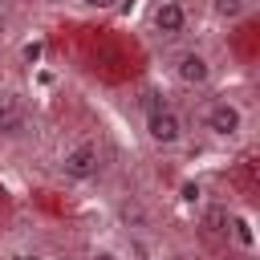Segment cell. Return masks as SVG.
Listing matches in <instances>:
<instances>
[{
  "mask_svg": "<svg viewBox=\"0 0 260 260\" xmlns=\"http://www.w3.org/2000/svg\"><path fill=\"white\" fill-rule=\"evenodd\" d=\"M199 191H203L199 183H187V187H183V203H199Z\"/></svg>",
  "mask_w": 260,
  "mask_h": 260,
  "instance_id": "10",
  "label": "cell"
},
{
  "mask_svg": "<svg viewBox=\"0 0 260 260\" xmlns=\"http://www.w3.org/2000/svg\"><path fill=\"white\" fill-rule=\"evenodd\" d=\"M228 240H236L240 248H256V232H252V219L248 215H232V223H228Z\"/></svg>",
  "mask_w": 260,
  "mask_h": 260,
  "instance_id": "8",
  "label": "cell"
},
{
  "mask_svg": "<svg viewBox=\"0 0 260 260\" xmlns=\"http://www.w3.org/2000/svg\"><path fill=\"white\" fill-rule=\"evenodd\" d=\"M248 8H252V0H207V12H211L215 20H223V24L240 20Z\"/></svg>",
  "mask_w": 260,
  "mask_h": 260,
  "instance_id": "7",
  "label": "cell"
},
{
  "mask_svg": "<svg viewBox=\"0 0 260 260\" xmlns=\"http://www.w3.org/2000/svg\"><path fill=\"white\" fill-rule=\"evenodd\" d=\"M89 260H118V256H114V252H93Z\"/></svg>",
  "mask_w": 260,
  "mask_h": 260,
  "instance_id": "13",
  "label": "cell"
},
{
  "mask_svg": "<svg viewBox=\"0 0 260 260\" xmlns=\"http://www.w3.org/2000/svg\"><path fill=\"white\" fill-rule=\"evenodd\" d=\"M203 223H207V232H211V236H228V223H232V211H228V207H211V211L203 215Z\"/></svg>",
  "mask_w": 260,
  "mask_h": 260,
  "instance_id": "9",
  "label": "cell"
},
{
  "mask_svg": "<svg viewBox=\"0 0 260 260\" xmlns=\"http://www.w3.org/2000/svg\"><path fill=\"white\" fill-rule=\"evenodd\" d=\"M191 24V12H187V0H154L150 12H146V28L150 37L158 41H179Z\"/></svg>",
  "mask_w": 260,
  "mask_h": 260,
  "instance_id": "5",
  "label": "cell"
},
{
  "mask_svg": "<svg viewBox=\"0 0 260 260\" xmlns=\"http://www.w3.org/2000/svg\"><path fill=\"white\" fill-rule=\"evenodd\" d=\"M28 130H32V118H28L24 98L12 89H0V138L20 142V138H28Z\"/></svg>",
  "mask_w": 260,
  "mask_h": 260,
  "instance_id": "6",
  "label": "cell"
},
{
  "mask_svg": "<svg viewBox=\"0 0 260 260\" xmlns=\"http://www.w3.org/2000/svg\"><path fill=\"white\" fill-rule=\"evenodd\" d=\"M81 4H85V8H98V12H106V8H114L118 0H81Z\"/></svg>",
  "mask_w": 260,
  "mask_h": 260,
  "instance_id": "12",
  "label": "cell"
},
{
  "mask_svg": "<svg viewBox=\"0 0 260 260\" xmlns=\"http://www.w3.org/2000/svg\"><path fill=\"white\" fill-rule=\"evenodd\" d=\"M8 32H12V16H8L4 8H0V45L8 41Z\"/></svg>",
  "mask_w": 260,
  "mask_h": 260,
  "instance_id": "11",
  "label": "cell"
},
{
  "mask_svg": "<svg viewBox=\"0 0 260 260\" xmlns=\"http://www.w3.org/2000/svg\"><path fill=\"white\" fill-rule=\"evenodd\" d=\"M199 126H203V134L211 142H236L248 130V114H244V106L236 98H211L203 106V114H199Z\"/></svg>",
  "mask_w": 260,
  "mask_h": 260,
  "instance_id": "2",
  "label": "cell"
},
{
  "mask_svg": "<svg viewBox=\"0 0 260 260\" xmlns=\"http://www.w3.org/2000/svg\"><path fill=\"white\" fill-rule=\"evenodd\" d=\"M142 134H146L150 146H158V150H175V146L187 142V122H183V114H179L167 98L150 93V98L142 102Z\"/></svg>",
  "mask_w": 260,
  "mask_h": 260,
  "instance_id": "1",
  "label": "cell"
},
{
  "mask_svg": "<svg viewBox=\"0 0 260 260\" xmlns=\"http://www.w3.org/2000/svg\"><path fill=\"white\" fill-rule=\"evenodd\" d=\"M171 77H175L183 89H207V85L215 81V61H211L207 49L187 45V49H179V53L171 57Z\"/></svg>",
  "mask_w": 260,
  "mask_h": 260,
  "instance_id": "4",
  "label": "cell"
},
{
  "mask_svg": "<svg viewBox=\"0 0 260 260\" xmlns=\"http://www.w3.org/2000/svg\"><path fill=\"white\" fill-rule=\"evenodd\" d=\"M102 167H106V154H102V142L98 138H73L57 154V171L69 183H93L102 175Z\"/></svg>",
  "mask_w": 260,
  "mask_h": 260,
  "instance_id": "3",
  "label": "cell"
}]
</instances>
